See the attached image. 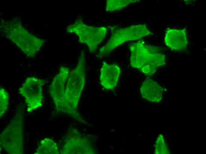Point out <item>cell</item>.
I'll return each instance as SVG.
<instances>
[{
  "label": "cell",
  "mask_w": 206,
  "mask_h": 154,
  "mask_svg": "<svg viewBox=\"0 0 206 154\" xmlns=\"http://www.w3.org/2000/svg\"><path fill=\"white\" fill-rule=\"evenodd\" d=\"M86 63L84 52L83 51L79 56L76 65L70 72L62 100L56 110L71 115L80 121L82 119L77 109L85 83Z\"/></svg>",
  "instance_id": "6da1fadb"
},
{
  "label": "cell",
  "mask_w": 206,
  "mask_h": 154,
  "mask_svg": "<svg viewBox=\"0 0 206 154\" xmlns=\"http://www.w3.org/2000/svg\"><path fill=\"white\" fill-rule=\"evenodd\" d=\"M1 25L7 37L28 57L35 56L44 42L28 32L16 20L5 21Z\"/></svg>",
  "instance_id": "7a4b0ae2"
},
{
  "label": "cell",
  "mask_w": 206,
  "mask_h": 154,
  "mask_svg": "<svg viewBox=\"0 0 206 154\" xmlns=\"http://www.w3.org/2000/svg\"><path fill=\"white\" fill-rule=\"evenodd\" d=\"M110 30L111 36L106 43L99 49L96 55L97 58H101L108 56L115 48L125 42L137 40L152 34L144 24L124 28L113 26Z\"/></svg>",
  "instance_id": "3957f363"
},
{
  "label": "cell",
  "mask_w": 206,
  "mask_h": 154,
  "mask_svg": "<svg viewBox=\"0 0 206 154\" xmlns=\"http://www.w3.org/2000/svg\"><path fill=\"white\" fill-rule=\"evenodd\" d=\"M23 116L16 114L0 135V145L10 154L23 152Z\"/></svg>",
  "instance_id": "277c9868"
},
{
  "label": "cell",
  "mask_w": 206,
  "mask_h": 154,
  "mask_svg": "<svg viewBox=\"0 0 206 154\" xmlns=\"http://www.w3.org/2000/svg\"><path fill=\"white\" fill-rule=\"evenodd\" d=\"M66 30L69 33L75 34L78 36L79 41L86 44L90 53H94L105 37L107 28L104 26L88 25L79 18L74 23L68 25Z\"/></svg>",
  "instance_id": "5b68a950"
},
{
  "label": "cell",
  "mask_w": 206,
  "mask_h": 154,
  "mask_svg": "<svg viewBox=\"0 0 206 154\" xmlns=\"http://www.w3.org/2000/svg\"><path fill=\"white\" fill-rule=\"evenodd\" d=\"M131 52V66L140 70L146 66L156 68L165 62L164 55L156 52L152 47L141 42L133 43L129 46Z\"/></svg>",
  "instance_id": "8992f818"
},
{
  "label": "cell",
  "mask_w": 206,
  "mask_h": 154,
  "mask_svg": "<svg viewBox=\"0 0 206 154\" xmlns=\"http://www.w3.org/2000/svg\"><path fill=\"white\" fill-rule=\"evenodd\" d=\"M45 82L35 77L27 78L19 89L25 98L27 110L30 112L42 105L43 86Z\"/></svg>",
  "instance_id": "52a82bcc"
},
{
  "label": "cell",
  "mask_w": 206,
  "mask_h": 154,
  "mask_svg": "<svg viewBox=\"0 0 206 154\" xmlns=\"http://www.w3.org/2000/svg\"><path fill=\"white\" fill-rule=\"evenodd\" d=\"M70 71L67 67H61L54 77L49 88L50 93L57 110L62 100Z\"/></svg>",
  "instance_id": "ba28073f"
},
{
  "label": "cell",
  "mask_w": 206,
  "mask_h": 154,
  "mask_svg": "<svg viewBox=\"0 0 206 154\" xmlns=\"http://www.w3.org/2000/svg\"><path fill=\"white\" fill-rule=\"evenodd\" d=\"M100 72L99 80L102 87L107 90L114 89L117 85L120 73L118 66L103 62Z\"/></svg>",
  "instance_id": "9c48e42d"
},
{
  "label": "cell",
  "mask_w": 206,
  "mask_h": 154,
  "mask_svg": "<svg viewBox=\"0 0 206 154\" xmlns=\"http://www.w3.org/2000/svg\"><path fill=\"white\" fill-rule=\"evenodd\" d=\"M165 42L167 46L174 50L186 49L188 44L186 29L168 30L165 35Z\"/></svg>",
  "instance_id": "30bf717a"
},
{
  "label": "cell",
  "mask_w": 206,
  "mask_h": 154,
  "mask_svg": "<svg viewBox=\"0 0 206 154\" xmlns=\"http://www.w3.org/2000/svg\"><path fill=\"white\" fill-rule=\"evenodd\" d=\"M140 91L142 97L148 101L158 102L161 100L162 88L156 82L151 79H147L143 82Z\"/></svg>",
  "instance_id": "8fae6325"
},
{
  "label": "cell",
  "mask_w": 206,
  "mask_h": 154,
  "mask_svg": "<svg viewBox=\"0 0 206 154\" xmlns=\"http://www.w3.org/2000/svg\"><path fill=\"white\" fill-rule=\"evenodd\" d=\"M59 153L57 143L52 139L45 138L41 140L35 154Z\"/></svg>",
  "instance_id": "7c38bea8"
},
{
  "label": "cell",
  "mask_w": 206,
  "mask_h": 154,
  "mask_svg": "<svg viewBox=\"0 0 206 154\" xmlns=\"http://www.w3.org/2000/svg\"><path fill=\"white\" fill-rule=\"evenodd\" d=\"M139 1L138 0H107L106 1V11L112 12L119 10L130 4Z\"/></svg>",
  "instance_id": "4fadbf2b"
},
{
  "label": "cell",
  "mask_w": 206,
  "mask_h": 154,
  "mask_svg": "<svg viewBox=\"0 0 206 154\" xmlns=\"http://www.w3.org/2000/svg\"><path fill=\"white\" fill-rule=\"evenodd\" d=\"M9 96L8 93L4 88L0 89V117H1L8 110Z\"/></svg>",
  "instance_id": "5bb4252c"
},
{
  "label": "cell",
  "mask_w": 206,
  "mask_h": 154,
  "mask_svg": "<svg viewBox=\"0 0 206 154\" xmlns=\"http://www.w3.org/2000/svg\"><path fill=\"white\" fill-rule=\"evenodd\" d=\"M154 153L156 154L169 153L164 138L161 134L159 135L156 139L154 146Z\"/></svg>",
  "instance_id": "9a60e30c"
}]
</instances>
